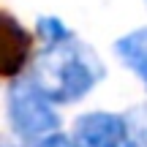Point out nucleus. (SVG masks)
I'll return each mask as SVG.
<instances>
[{
  "label": "nucleus",
  "mask_w": 147,
  "mask_h": 147,
  "mask_svg": "<svg viewBox=\"0 0 147 147\" xmlns=\"http://www.w3.org/2000/svg\"><path fill=\"white\" fill-rule=\"evenodd\" d=\"M104 76L101 60L87 47L76 41H63L49 47L38 57L33 82L55 101V104H74L84 98Z\"/></svg>",
  "instance_id": "f257e3e1"
},
{
  "label": "nucleus",
  "mask_w": 147,
  "mask_h": 147,
  "mask_svg": "<svg viewBox=\"0 0 147 147\" xmlns=\"http://www.w3.org/2000/svg\"><path fill=\"white\" fill-rule=\"evenodd\" d=\"M8 123L19 139L38 142L47 134H55L60 117L55 112V101L33 79H22L8 90Z\"/></svg>",
  "instance_id": "f03ea898"
},
{
  "label": "nucleus",
  "mask_w": 147,
  "mask_h": 147,
  "mask_svg": "<svg viewBox=\"0 0 147 147\" xmlns=\"http://www.w3.org/2000/svg\"><path fill=\"white\" fill-rule=\"evenodd\" d=\"M74 136L79 147H125L128 123L112 112H90L76 120Z\"/></svg>",
  "instance_id": "7ed1b4c3"
},
{
  "label": "nucleus",
  "mask_w": 147,
  "mask_h": 147,
  "mask_svg": "<svg viewBox=\"0 0 147 147\" xmlns=\"http://www.w3.org/2000/svg\"><path fill=\"white\" fill-rule=\"evenodd\" d=\"M33 38L14 16L0 11V76H16L30 57Z\"/></svg>",
  "instance_id": "20e7f679"
},
{
  "label": "nucleus",
  "mask_w": 147,
  "mask_h": 147,
  "mask_svg": "<svg viewBox=\"0 0 147 147\" xmlns=\"http://www.w3.org/2000/svg\"><path fill=\"white\" fill-rule=\"evenodd\" d=\"M115 52H117V57L147 84V27H139V30L123 36L120 41L115 44Z\"/></svg>",
  "instance_id": "39448f33"
},
{
  "label": "nucleus",
  "mask_w": 147,
  "mask_h": 147,
  "mask_svg": "<svg viewBox=\"0 0 147 147\" xmlns=\"http://www.w3.org/2000/svg\"><path fill=\"white\" fill-rule=\"evenodd\" d=\"M38 33H41V38L49 44V47L63 44V41L71 38V30L63 25V19H57V16H41V19H38Z\"/></svg>",
  "instance_id": "423d86ee"
},
{
  "label": "nucleus",
  "mask_w": 147,
  "mask_h": 147,
  "mask_svg": "<svg viewBox=\"0 0 147 147\" xmlns=\"http://www.w3.org/2000/svg\"><path fill=\"white\" fill-rule=\"evenodd\" d=\"M33 147H79V144L71 136H65V134H47V136H41Z\"/></svg>",
  "instance_id": "0eeeda50"
},
{
  "label": "nucleus",
  "mask_w": 147,
  "mask_h": 147,
  "mask_svg": "<svg viewBox=\"0 0 147 147\" xmlns=\"http://www.w3.org/2000/svg\"><path fill=\"white\" fill-rule=\"evenodd\" d=\"M128 147H136V144H128Z\"/></svg>",
  "instance_id": "6e6552de"
},
{
  "label": "nucleus",
  "mask_w": 147,
  "mask_h": 147,
  "mask_svg": "<svg viewBox=\"0 0 147 147\" xmlns=\"http://www.w3.org/2000/svg\"><path fill=\"white\" fill-rule=\"evenodd\" d=\"M144 5H147V0H144Z\"/></svg>",
  "instance_id": "1a4fd4ad"
}]
</instances>
